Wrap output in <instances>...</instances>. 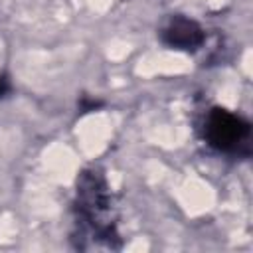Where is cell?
Returning a JSON list of instances; mask_svg holds the SVG:
<instances>
[{
	"label": "cell",
	"instance_id": "cell-4",
	"mask_svg": "<svg viewBox=\"0 0 253 253\" xmlns=\"http://www.w3.org/2000/svg\"><path fill=\"white\" fill-rule=\"evenodd\" d=\"M8 89V85H6V81L4 79H0V97H2V93Z\"/></svg>",
	"mask_w": 253,
	"mask_h": 253
},
{
	"label": "cell",
	"instance_id": "cell-3",
	"mask_svg": "<svg viewBox=\"0 0 253 253\" xmlns=\"http://www.w3.org/2000/svg\"><path fill=\"white\" fill-rule=\"evenodd\" d=\"M162 40L166 45L176 49H198L204 43V30L198 26V22L176 16L162 30Z\"/></svg>",
	"mask_w": 253,
	"mask_h": 253
},
{
	"label": "cell",
	"instance_id": "cell-1",
	"mask_svg": "<svg viewBox=\"0 0 253 253\" xmlns=\"http://www.w3.org/2000/svg\"><path fill=\"white\" fill-rule=\"evenodd\" d=\"M204 138L206 142L225 154H249L251 140V125L225 109H211L206 115L204 123Z\"/></svg>",
	"mask_w": 253,
	"mask_h": 253
},
{
	"label": "cell",
	"instance_id": "cell-2",
	"mask_svg": "<svg viewBox=\"0 0 253 253\" xmlns=\"http://www.w3.org/2000/svg\"><path fill=\"white\" fill-rule=\"evenodd\" d=\"M77 210L85 221L95 227L97 237H117L113 223L109 221L111 198L105 180L97 172H85L77 190Z\"/></svg>",
	"mask_w": 253,
	"mask_h": 253
}]
</instances>
